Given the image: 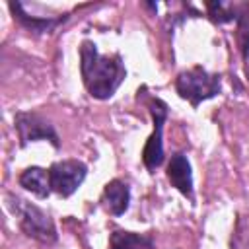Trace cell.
Instances as JSON below:
<instances>
[{
	"label": "cell",
	"instance_id": "cell-1",
	"mask_svg": "<svg viewBox=\"0 0 249 249\" xmlns=\"http://www.w3.org/2000/svg\"><path fill=\"white\" fill-rule=\"evenodd\" d=\"M80 72L88 93L95 99H109L126 78L121 54L103 56L88 39L80 47Z\"/></svg>",
	"mask_w": 249,
	"mask_h": 249
},
{
	"label": "cell",
	"instance_id": "cell-2",
	"mask_svg": "<svg viewBox=\"0 0 249 249\" xmlns=\"http://www.w3.org/2000/svg\"><path fill=\"white\" fill-rule=\"evenodd\" d=\"M175 89L179 97L187 99L193 107H198L202 101L212 99L222 91V80L218 74H210L202 66H193L177 74Z\"/></svg>",
	"mask_w": 249,
	"mask_h": 249
},
{
	"label": "cell",
	"instance_id": "cell-3",
	"mask_svg": "<svg viewBox=\"0 0 249 249\" xmlns=\"http://www.w3.org/2000/svg\"><path fill=\"white\" fill-rule=\"evenodd\" d=\"M8 204L12 208V212L18 216V222H19V228L23 230L25 235L41 241V243H54L56 241V228H54V222L53 218L41 210L39 206L19 198V196H14V195H8Z\"/></svg>",
	"mask_w": 249,
	"mask_h": 249
},
{
	"label": "cell",
	"instance_id": "cell-4",
	"mask_svg": "<svg viewBox=\"0 0 249 249\" xmlns=\"http://www.w3.org/2000/svg\"><path fill=\"white\" fill-rule=\"evenodd\" d=\"M150 115L154 121V132L150 134L144 150H142V161L150 171H156L161 163H163V124L167 119V105L165 101L152 97L150 103Z\"/></svg>",
	"mask_w": 249,
	"mask_h": 249
},
{
	"label": "cell",
	"instance_id": "cell-5",
	"mask_svg": "<svg viewBox=\"0 0 249 249\" xmlns=\"http://www.w3.org/2000/svg\"><path fill=\"white\" fill-rule=\"evenodd\" d=\"M88 165L80 160H60L49 167L51 189L60 196H70L84 183Z\"/></svg>",
	"mask_w": 249,
	"mask_h": 249
},
{
	"label": "cell",
	"instance_id": "cell-6",
	"mask_svg": "<svg viewBox=\"0 0 249 249\" xmlns=\"http://www.w3.org/2000/svg\"><path fill=\"white\" fill-rule=\"evenodd\" d=\"M14 124H16L18 136L21 140V146L35 142V140H49L54 148L60 146L54 126L39 113H18L14 119Z\"/></svg>",
	"mask_w": 249,
	"mask_h": 249
},
{
	"label": "cell",
	"instance_id": "cell-7",
	"mask_svg": "<svg viewBox=\"0 0 249 249\" xmlns=\"http://www.w3.org/2000/svg\"><path fill=\"white\" fill-rule=\"evenodd\" d=\"M167 179L181 195H185L187 198H193V171H191V163L185 154L177 152L169 158Z\"/></svg>",
	"mask_w": 249,
	"mask_h": 249
},
{
	"label": "cell",
	"instance_id": "cell-8",
	"mask_svg": "<svg viewBox=\"0 0 249 249\" xmlns=\"http://www.w3.org/2000/svg\"><path fill=\"white\" fill-rule=\"evenodd\" d=\"M103 206L113 214V216H121L128 210L130 204V189L124 181L121 179H113L105 185L103 189V196H101Z\"/></svg>",
	"mask_w": 249,
	"mask_h": 249
},
{
	"label": "cell",
	"instance_id": "cell-9",
	"mask_svg": "<svg viewBox=\"0 0 249 249\" xmlns=\"http://www.w3.org/2000/svg\"><path fill=\"white\" fill-rule=\"evenodd\" d=\"M18 181H19V185H21L25 191L33 193V195L39 196V198H47V196L51 195V191H53V189H51L49 171L43 169V167H37V165H31V167L23 169Z\"/></svg>",
	"mask_w": 249,
	"mask_h": 249
},
{
	"label": "cell",
	"instance_id": "cell-10",
	"mask_svg": "<svg viewBox=\"0 0 249 249\" xmlns=\"http://www.w3.org/2000/svg\"><path fill=\"white\" fill-rule=\"evenodd\" d=\"M109 249H156V245L148 233L115 230L109 237Z\"/></svg>",
	"mask_w": 249,
	"mask_h": 249
},
{
	"label": "cell",
	"instance_id": "cell-11",
	"mask_svg": "<svg viewBox=\"0 0 249 249\" xmlns=\"http://www.w3.org/2000/svg\"><path fill=\"white\" fill-rule=\"evenodd\" d=\"M10 10H12V14H14V18H18L25 27H29L31 31H53L58 23H60V19H37V18H31V16H27L25 12H23V6L19 4V2H10Z\"/></svg>",
	"mask_w": 249,
	"mask_h": 249
},
{
	"label": "cell",
	"instance_id": "cell-12",
	"mask_svg": "<svg viewBox=\"0 0 249 249\" xmlns=\"http://www.w3.org/2000/svg\"><path fill=\"white\" fill-rule=\"evenodd\" d=\"M237 43L245 60H249V4H239L237 8Z\"/></svg>",
	"mask_w": 249,
	"mask_h": 249
},
{
	"label": "cell",
	"instance_id": "cell-13",
	"mask_svg": "<svg viewBox=\"0 0 249 249\" xmlns=\"http://www.w3.org/2000/svg\"><path fill=\"white\" fill-rule=\"evenodd\" d=\"M208 16L216 23H226V21H235L237 19V8L239 4H226V2H208Z\"/></svg>",
	"mask_w": 249,
	"mask_h": 249
},
{
	"label": "cell",
	"instance_id": "cell-14",
	"mask_svg": "<svg viewBox=\"0 0 249 249\" xmlns=\"http://www.w3.org/2000/svg\"><path fill=\"white\" fill-rule=\"evenodd\" d=\"M231 249H249V216H239L231 235Z\"/></svg>",
	"mask_w": 249,
	"mask_h": 249
}]
</instances>
